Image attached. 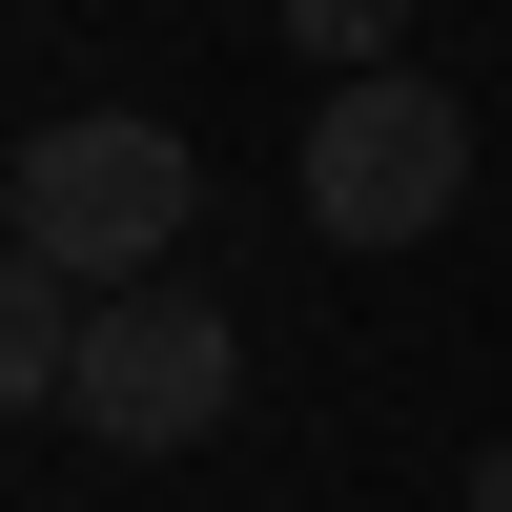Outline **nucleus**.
<instances>
[{
    "instance_id": "f257e3e1",
    "label": "nucleus",
    "mask_w": 512,
    "mask_h": 512,
    "mask_svg": "<svg viewBox=\"0 0 512 512\" xmlns=\"http://www.w3.org/2000/svg\"><path fill=\"white\" fill-rule=\"evenodd\" d=\"M185 205H205V164L164 144L144 103L41 123V144L0 164V246H21L41 287H82V308H123V287H185Z\"/></svg>"
},
{
    "instance_id": "f03ea898",
    "label": "nucleus",
    "mask_w": 512,
    "mask_h": 512,
    "mask_svg": "<svg viewBox=\"0 0 512 512\" xmlns=\"http://www.w3.org/2000/svg\"><path fill=\"white\" fill-rule=\"evenodd\" d=\"M287 185H308V226H328V246H431L451 205H472V103H451L431 62L328 82L308 144H287Z\"/></svg>"
},
{
    "instance_id": "7ed1b4c3",
    "label": "nucleus",
    "mask_w": 512,
    "mask_h": 512,
    "mask_svg": "<svg viewBox=\"0 0 512 512\" xmlns=\"http://www.w3.org/2000/svg\"><path fill=\"white\" fill-rule=\"evenodd\" d=\"M246 410V328L205 308V287H123L103 328H82V410L62 431H103V451H205Z\"/></svg>"
},
{
    "instance_id": "20e7f679",
    "label": "nucleus",
    "mask_w": 512,
    "mask_h": 512,
    "mask_svg": "<svg viewBox=\"0 0 512 512\" xmlns=\"http://www.w3.org/2000/svg\"><path fill=\"white\" fill-rule=\"evenodd\" d=\"M82 328H103L82 287H41V267H0V390H21V410H82Z\"/></svg>"
},
{
    "instance_id": "39448f33",
    "label": "nucleus",
    "mask_w": 512,
    "mask_h": 512,
    "mask_svg": "<svg viewBox=\"0 0 512 512\" xmlns=\"http://www.w3.org/2000/svg\"><path fill=\"white\" fill-rule=\"evenodd\" d=\"M472 512H512V431H492V451H472Z\"/></svg>"
}]
</instances>
